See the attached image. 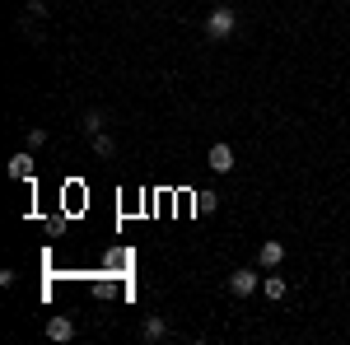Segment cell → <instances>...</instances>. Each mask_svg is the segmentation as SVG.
<instances>
[{
    "label": "cell",
    "mask_w": 350,
    "mask_h": 345,
    "mask_svg": "<svg viewBox=\"0 0 350 345\" xmlns=\"http://www.w3.org/2000/svg\"><path fill=\"white\" fill-rule=\"evenodd\" d=\"M234 28H239V14H234L229 5H215V10L206 14V38H211V42H224Z\"/></svg>",
    "instance_id": "obj_1"
},
{
    "label": "cell",
    "mask_w": 350,
    "mask_h": 345,
    "mask_svg": "<svg viewBox=\"0 0 350 345\" xmlns=\"http://www.w3.org/2000/svg\"><path fill=\"white\" fill-rule=\"evenodd\" d=\"M229 290L239 294V299H247L252 290H262V275H252V266H239V271L229 275Z\"/></svg>",
    "instance_id": "obj_2"
},
{
    "label": "cell",
    "mask_w": 350,
    "mask_h": 345,
    "mask_svg": "<svg viewBox=\"0 0 350 345\" xmlns=\"http://www.w3.org/2000/svg\"><path fill=\"white\" fill-rule=\"evenodd\" d=\"M285 262V243H262V247H257V266H262V271H275V266Z\"/></svg>",
    "instance_id": "obj_3"
},
{
    "label": "cell",
    "mask_w": 350,
    "mask_h": 345,
    "mask_svg": "<svg viewBox=\"0 0 350 345\" xmlns=\"http://www.w3.org/2000/svg\"><path fill=\"white\" fill-rule=\"evenodd\" d=\"M211 168H215V173H234V150H229L224 140L211 145Z\"/></svg>",
    "instance_id": "obj_4"
},
{
    "label": "cell",
    "mask_w": 350,
    "mask_h": 345,
    "mask_svg": "<svg viewBox=\"0 0 350 345\" xmlns=\"http://www.w3.org/2000/svg\"><path fill=\"white\" fill-rule=\"evenodd\" d=\"M70 336H75L70 318H47V341H70Z\"/></svg>",
    "instance_id": "obj_5"
},
{
    "label": "cell",
    "mask_w": 350,
    "mask_h": 345,
    "mask_svg": "<svg viewBox=\"0 0 350 345\" xmlns=\"http://www.w3.org/2000/svg\"><path fill=\"white\" fill-rule=\"evenodd\" d=\"M163 336H168V327H163V318H145V322H140V341L159 345Z\"/></svg>",
    "instance_id": "obj_6"
},
{
    "label": "cell",
    "mask_w": 350,
    "mask_h": 345,
    "mask_svg": "<svg viewBox=\"0 0 350 345\" xmlns=\"http://www.w3.org/2000/svg\"><path fill=\"white\" fill-rule=\"evenodd\" d=\"M262 294H267V299H275V303H280V299H285V294H290V280H285V275H267V280H262Z\"/></svg>",
    "instance_id": "obj_7"
},
{
    "label": "cell",
    "mask_w": 350,
    "mask_h": 345,
    "mask_svg": "<svg viewBox=\"0 0 350 345\" xmlns=\"http://www.w3.org/2000/svg\"><path fill=\"white\" fill-rule=\"evenodd\" d=\"M28 173H33V154L24 150V154H14V159H10V178H14V182H24Z\"/></svg>",
    "instance_id": "obj_8"
},
{
    "label": "cell",
    "mask_w": 350,
    "mask_h": 345,
    "mask_svg": "<svg viewBox=\"0 0 350 345\" xmlns=\"http://www.w3.org/2000/svg\"><path fill=\"white\" fill-rule=\"evenodd\" d=\"M89 145H94V154H98V159H112V150H117V145H112V135H108V131L89 135Z\"/></svg>",
    "instance_id": "obj_9"
},
{
    "label": "cell",
    "mask_w": 350,
    "mask_h": 345,
    "mask_svg": "<svg viewBox=\"0 0 350 345\" xmlns=\"http://www.w3.org/2000/svg\"><path fill=\"white\" fill-rule=\"evenodd\" d=\"M219 206V196L215 191H196V215H211Z\"/></svg>",
    "instance_id": "obj_10"
},
{
    "label": "cell",
    "mask_w": 350,
    "mask_h": 345,
    "mask_svg": "<svg viewBox=\"0 0 350 345\" xmlns=\"http://www.w3.org/2000/svg\"><path fill=\"white\" fill-rule=\"evenodd\" d=\"M84 131H89V135L103 131V112H94V107H89V112H84Z\"/></svg>",
    "instance_id": "obj_11"
},
{
    "label": "cell",
    "mask_w": 350,
    "mask_h": 345,
    "mask_svg": "<svg viewBox=\"0 0 350 345\" xmlns=\"http://www.w3.org/2000/svg\"><path fill=\"white\" fill-rule=\"evenodd\" d=\"M42 145H47V131H42V126H33V131H28V150H42Z\"/></svg>",
    "instance_id": "obj_12"
},
{
    "label": "cell",
    "mask_w": 350,
    "mask_h": 345,
    "mask_svg": "<svg viewBox=\"0 0 350 345\" xmlns=\"http://www.w3.org/2000/svg\"><path fill=\"white\" fill-rule=\"evenodd\" d=\"M24 14H28V19H42V14H47V5H42V0H28Z\"/></svg>",
    "instance_id": "obj_13"
}]
</instances>
